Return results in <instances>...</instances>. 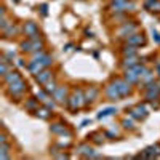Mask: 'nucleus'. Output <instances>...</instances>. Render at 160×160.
I'll return each instance as SVG.
<instances>
[{
	"instance_id": "1",
	"label": "nucleus",
	"mask_w": 160,
	"mask_h": 160,
	"mask_svg": "<svg viewBox=\"0 0 160 160\" xmlns=\"http://www.w3.org/2000/svg\"><path fill=\"white\" fill-rule=\"evenodd\" d=\"M26 82L24 80H16V82H13V83H10L8 85V93L10 95H14V96H18V95H21V93L26 90Z\"/></svg>"
},
{
	"instance_id": "2",
	"label": "nucleus",
	"mask_w": 160,
	"mask_h": 160,
	"mask_svg": "<svg viewBox=\"0 0 160 160\" xmlns=\"http://www.w3.org/2000/svg\"><path fill=\"white\" fill-rule=\"evenodd\" d=\"M160 95V85L158 83H149L146 86V98L147 99H157Z\"/></svg>"
},
{
	"instance_id": "3",
	"label": "nucleus",
	"mask_w": 160,
	"mask_h": 160,
	"mask_svg": "<svg viewBox=\"0 0 160 160\" xmlns=\"http://www.w3.org/2000/svg\"><path fill=\"white\" fill-rule=\"evenodd\" d=\"M85 104L83 101V95H82V90H77L74 93V96L71 98V107L72 109H79V107H82Z\"/></svg>"
},
{
	"instance_id": "4",
	"label": "nucleus",
	"mask_w": 160,
	"mask_h": 160,
	"mask_svg": "<svg viewBox=\"0 0 160 160\" xmlns=\"http://www.w3.org/2000/svg\"><path fill=\"white\" fill-rule=\"evenodd\" d=\"M24 32H26V35H29V39H39V29L35 26V23H32V21L26 23Z\"/></svg>"
},
{
	"instance_id": "5",
	"label": "nucleus",
	"mask_w": 160,
	"mask_h": 160,
	"mask_svg": "<svg viewBox=\"0 0 160 160\" xmlns=\"http://www.w3.org/2000/svg\"><path fill=\"white\" fill-rule=\"evenodd\" d=\"M139 77H141V75H139L133 67L127 69V72H125V80L128 82V83H136V82L139 80Z\"/></svg>"
},
{
	"instance_id": "6",
	"label": "nucleus",
	"mask_w": 160,
	"mask_h": 160,
	"mask_svg": "<svg viewBox=\"0 0 160 160\" xmlns=\"http://www.w3.org/2000/svg\"><path fill=\"white\" fill-rule=\"evenodd\" d=\"M114 83L117 85V88H118L122 96H127L128 93H130V83H128L127 80H115Z\"/></svg>"
},
{
	"instance_id": "7",
	"label": "nucleus",
	"mask_w": 160,
	"mask_h": 160,
	"mask_svg": "<svg viewBox=\"0 0 160 160\" xmlns=\"http://www.w3.org/2000/svg\"><path fill=\"white\" fill-rule=\"evenodd\" d=\"M106 95L111 98V99H118L122 95H120V91H118V88H117V85L115 83H112V85H109L106 88Z\"/></svg>"
},
{
	"instance_id": "8",
	"label": "nucleus",
	"mask_w": 160,
	"mask_h": 160,
	"mask_svg": "<svg viewBox=\"0 0 160 160\" xmlns=\"http://www.w3.org/2000/svg\"><path fill=\"white\" fill-rule=\"evenodd\" d=\"M43 67H45V66L40 63L39 59H32V61L29 63V66H27V69L32 72V74H39V72H42Z\"/></svg>"
},
{
	"instance_id": "9",
	"label": "nucleus",
	"mask_w": 160,
	"mask_h": 160,
	"mask_svg": "<svg viewBox=\"0 0 160 160\" xmlns=\"http://www.w3.org/2000/svg\"><path fill=\"white\" fill-rule=\"evenodd\" d=\"M130 112H131V115L136 117V118H144L147 115V111H146V107H144V106H136V107H133Z\"/></svg>"
},
{
	"instance_id": "10",
	"label": "nucleus",
	"mask_w": 160,
	"mask_h": 160,
	"mask_svg": "<svg viewBox=\"0 0 160 160\" xmlns=\"http://www.w3.org/2000/svg\"><path fill=\"white\" fill-rule=\"evenodd\" d=\"M128 43H131V45H144L146 43V39H144L143 35H139V34H130Z\"/></svg>"
},
{
	"instance_id": "11",
	"label": "nucleus",
	"mask_w": 160,
	"mask_h": 160,
	"mask_svg": "<svg viewBox=\"0 0 160 160\" xmlns=\"http://www.w3.org/2000/svg\"><path fill=\"white\" fill-rule=\"evenodd\" d=\"M50 79H51L50 71H42V72H39V74H35V80H37L39 83H46Z\"/></svg>"
},
{
	"instance_id": "12",
	"label": "nucleus",
	"mask_w": 160,
	"mask_h": 160,
	"mask_svg": "<svg viewBox=\"0 0 160 160\" xmlns=\"http://www.w3.org/2000/svg\"><path fill=\"white\" fill-rule=\"evenodd\" d=\"M21 79V75H19V72H16V71H11V72H8L7 75H3V80H5V83H13V82H16V80H19Z\"/></svg>"
},
{
	"instance_id": "13",
	"label": "nucleus",
	"mask_w": 160,
	"mask_h": 160,
	"mask_svg": "<svg viewBox=\"0 0 160 160\" xmlns=\"http://www.w3.org/2000/svg\"><path fill=\"white\" fill-rule=\"evenodd\" d=\"M149 11H154V13H158L160 11V0H147L146 5H144Z\"/></svg>"
},
{
	"instance_id": "14",
	"label": "nucleus",
	"mask_w": 160,
	"mask_h": 160,
	"mask_svg": "<svg viewBox=\"0 0 160 160\" xmlns=\"http://www.w3.org/2000/svg\"><path fill=\"white\" fill-rule=\"evenodd\" d=\"M66 93H67V90H66L64 86H58V88H56V91L53 93V96H55V99L58 101V102H64Z\"/></svg>"
},
{
	"instance_id": "15",
	"label": "nucleus",
	"mask_w": 160,
	"mask_h": 160,
	"mask_svg": "<svg viewBox=\"0 0 160 160\" xmlns=\"http://www.w3.org/2000/svg\"><path fill=\"white\" fill-rule=\"evenodd\" d=\"M138 63V59L135 58V56H125V59H123V67H127V69H130V67H135Z\"/></svg>"
},
{
	"instance_id": "16",
	"label": "nucleus",
	"mask_w": 160,
	"mask_h": 160,
	"mask_svg": "<svg viewBox=\"0 0 160 160\" xmlns=\"http://www.w3.org/2000/svg\"><path fill=\"white\" fill-rule=\"evenodd\" d=\"M136 45H125V46H123V48H122V53L123 55H125V56H135L136 55Z\"/></svg>"
},
{
	"instance_id": "17",
	"label": "nucleus",
	"mask_w": 160,
	"mask_h": 160,
	"mask_svg": "<svg viewBox=\"0 0 160 160\" xmlns=\"http://www.w3.org/2000/svg\"><path fill=\"white\" fill-rule=\"evenodd\" d=\"M79 152L82 154V155H85V157H91L93 155V149L90 146H86V144H83V146L79 147Z\"/></svg>"
},
{
	"instance_id": "18",
	"label": "nucleus",
	"mask_w": 160,
	"mask_h": 160,
	"mask_svg": "<svg viewBox=\"0 0 160 160\" xmlns=\"http://www.w3.org/2000/svg\"><path fill=\"white\" fill-rule=\"evenodd\" d=\"M133 30H136V24H125V26H123V27L120 29V34L125 35V34L128 32V35H130Z\"/></svg>"
},
{
	"instance_id": "19",
	"label": "nucleus",
	"mask_w": 160,
	"mask_h": 160,
	"mask_svg": "<svg viewBox=\"0 0 160 160\" xmlns=\"http://www.w3.org/2000/svg\"><path fill=\"white\" fill-rule=\"evenodd\" d=\"M96 95H98V88H96V86H90V90L86 91V98H85V99L86 101H93L96 98Z\"/></svg>"
},
{
	"instance_id": "20",
	"label": "nucleus",
	"mask_w": 160,
	"mask_h": 160,
	"mask_svg": "<svg viewBox=\"0 0 160 160\" xmlns=\"http://www.w3.org/2000/svg\"><path fill=\"white\" fill-rule=\"evenodd\" d=\"M117 109H114V107H107V109L104 111H101L99 114H98V118H102V117H107V115H112V114H115Z\"/></svg>"
},
{
	"instance_id": "21",
	"label": "nucleus",
	"mask_w": 160,
	"mask_h": 160,
	"mask_svg": "<svg viewBox=\"0 0 160 160\" xmlns=\"http://www.w3.org/2000/svg\"><path fill=\"white\" fill-rule=\"evenodd\" d=\"M56 88H58V85H56L55 82H46V86H45V91L46 93H55Z\"/></svg>"
},
{
	"instance_id": "22",
	"label": "nucleus",
	"mask_w": 160,
	"mask_h": 160,
	"mask_svg": "<svg viewBox=\"0 0 160 160\" xmlns=\"http://www.w3.org/2000/svg\"><path fill=\"white\" fill-rule=\"evenodd\" d=\"M51 131L53 133H64L66 128H64V125H61V123H55V125H51Z\"/></svg>"
},
{
	"instance_id": "23",
	"label": "nucleus",
	"mask_w": 160,
	"mask_h": 160,
	"mask_svg": "<svg viewBox=\"0 0 160 160\" xmlns=\"http://www.w3.org/2000/svg\"><path fill=\"white\" fill-rule=\"evenodd\" d=\"M37 117H40V118H48L50 117V112H48V107L46 109H37Z\"/></svg>"
},
{
	"instance_id": "24",
	"label": "nucleus",
	"mask_w": 160,
	"mask_h": 160,
	"mask_svg": "<svg viewBox=\"0 0 160 160\" xmlns=\"http://www.w3.org/2000/svg\"><path fill=\"white\" fill-rule=\"evenodd\" d=\"M39 61H40V63H42V64L45 66V67H46V66H50L51 63H53V61H51V56H46V55H43V56H42V58H40Z\"/></svg>"
},
{
	"instance_id": "25",
	"label": "nucleus",
	"mask_w": 160,
	"mask_h": 160,
	"mask_svg": "<svg viewBox=\"0 0 160 160\" xmlns=\"http://www.w3.org/2000/svg\"><path fill=\"white\" fill-rule=\"evenodd\" d=\"M123 127H125V128H130V130H133V128H135L133 122H131V120H128V118H125V120H123Z\"/></svg>"
},
{
	"instance_id": "26",
	"label": "nucleus",
	"mask_w": 160,
	"mask_h": 160,
	"mask_svg": "<svg viewBox=\"0 0 160 160\" xmlns=\"http://www.w3.org/2000/svg\"><path fill=\"white\" fill-rule=\"evenodd\" d=\"M46 95H48L46 91H39V93H37V99H40V101H46Z\"/></svg>"
},
{
	"instance_id": "27",
	"label": "nucleus",
	"mask_w": 160,
	"mask_h": 160,
	"mask_svg": "<svg viewBox=\"0 0 160 160\" xmlns=\"http://www.w3.org/2000/svg\"><path fill=\"white\" fill-rule=\"evenodd\" d=\"M143 79H144V82H149V80H151V79H152V71H146V72H144Z\"/></svg>"
},
{
	"instance_id": "28",
	"label": "nucleus",
	"mask_w": 160,
	"mask_h": 160,
	"mask_svg": "<svg viewBox=\"0 0 160 160\" xmlns=\"http://www.w3.org/2000/svg\"><path fill=\"white\" fill-rule=\"evenodd\" d=\"M35 104H37V101H35V99H30L27 104H26V107H27V109H34Z\"/></svg>"
},
{
	"instance_id": "29",
	"label": "nucleus",
	"mask_w": 160,
	"mask_h": 160,
	"mask_svg": "<svg viewBox=\"0 0 160 160\" xmlns=\"http://www.w3.org/2000/svg\"><path fill=\"white\" fill-rule=\"evenodd\" d=\"M5 56H7L10 61H13V58H14V51H8V53H5Z\"/></svg>"
},
{
	"instance_id": "30",
	"label": "nucleus",
	"mask_w": 160,
	"mask_h": 160,
	"mask_svg": "<svg viewBox=\"0 0 160 160\" xmlns=\"http://www.w3.org/2000/svg\"><path fill=\"white\" fill-rule=\"evenodd\" d=\"M45 104H46V107H48V109H55V106H56L53 101H51V102H50V101H45Z\"/></svg>"
},
{
	"instance_id": "31",
	"label": "nucleus",
	"mask_w": 160,
	"mask_h": 160,
	"mask_svg": "<svg viewBox=\"0 0 160 160\" xmlns=\"http://www.w3.org/2000/svg\"><path fill=\"white\" fill-rule=\"evenodd\" d=\"M93 138H95V143H98V144H101L102 141L99 139V135H98V133H95V135H93Z\"/></svg>"
},
{
	"instance_id": "32",
	"label": "nucleus",
	"mask_w": 160,
	"mask_h": 160,
	"mask_svg": "<svg viewBox=\"0 0 160 160\" xmlns=\"http://www.w3.org/2000/svg\"><path fill=\"white\" fill-rule=\"evenodd\" d=\"M154 39H155L157 42L160 43V34H158V32H155V30H154Z\"/></svg>"
},
{
	"instance_id": "33",
	"label": "nucleus",
	"mask_w": 160,
	"mask_h": 160,
	"mask_svg": "<svg viewBox=\"0 0 160 160\" xmlns=\"http://www.w3.org/2000/svg\"><path fill=\"white\" fill-rule=\"evenodd\" d=\"M0 143H7V136H5V135L0 136Z\"/></svg>"
},
{
	"instance_id": "34",
	"label": "nucleus",
	"mask_w": 160,
	"mask_h": 160,
	"mask_svg": "<svg viewBox=\"0 0 160 160\" xmlns=\"http://www.w3.org/2000/svg\"><path fill=\"white\" fill-rule=\"evenodd\" d=\"M42 13L46 14V5H42Z\"/></svg>"
},
{
	"instance_id": "35",
	"label": "nucleus",
	"mask_w": 160,
	"mask_h": 160,
	"mask_svg": "<svg viewBox=\"0 0 160 160\" xmlns=\"http://www.w3.org/2000/svg\"><path fill=\"white\" fill-rule=\"evenodd\" d=\"M127 2H128V0H127Z\"/></svg>"
}]
</instances>
